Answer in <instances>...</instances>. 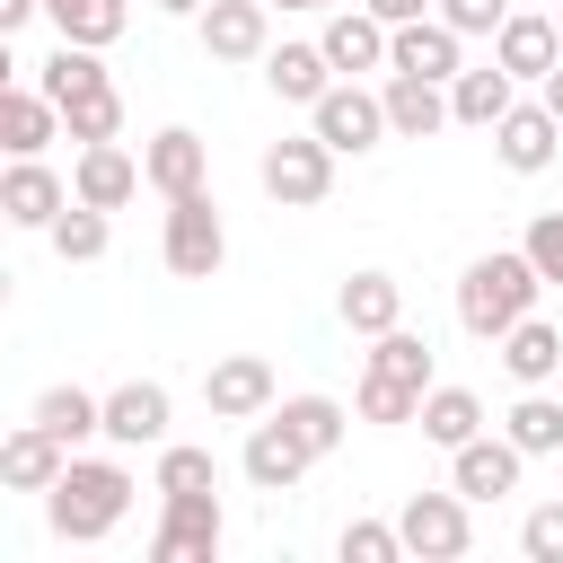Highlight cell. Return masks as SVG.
<instances>
[{
  "mask_svg": "<svg viewBox=\"0 0 563 563\" xmlns=\"http://www.w3.org/2000/svg\"><path fill=\"white\" fill-rule=\"evenodd\" d=\"M202 405H211V422H255V413L282 405V378H273L264 352H220L202 369Z\"/></svg>",
  "mask_w": 563,
  "mask_h": 563,
  "instance_id": "obj_7",
  "label": "cell"
},
{
  "mask_svg": "<svg viewBox=\"0 0 563 563\" xmlns=\"http://www.w3.org/2000/svg\"><path fill=\"white\" fill-rule=\"evenodd\" d=\"M493 352H501V369H510L519 387H554V378H563V325H545V317H519Z\"/></svg>",
  "mask_w": 563,
  "mask_h": 563,
  "instance_id": "obj_24",
  "label": "cell"
},
{
  "mask_svg": "<svg viewBox=\"0 0 563 563\" xmlns=\"http://www.w3.org/2000/svg\"><path fill=\"white\" fill-rule=\"evenodd\" d=\"M519 246H528V264L545 273V290H563V211H537Z\"/></svg>",
  "mask_w": 563,
  "mask_h": 563,
  "instance_id": "obj_40",
  "label": "cell"
},
{
  "mask_svg": "<svg viewBox=\"0 0 563 563\" xmlns=\"http://www.w3.org/2000/svg\"><path fill=\"white\" fill-rule=\"evenodd\" d=\"M475 431H484V396L431 378V387H422V440H431V449H466Z\"/></svg>",
  "mask_w": 563,
  "mask_h": 563,
  "instance_id": "obj_27",
  "label": "cell"
},
{
  "mask_svg": "<svg viewBox=\"0 0 563 563\" xmlns=\"http://www.w3.org/2000/svg\"><path fill=\"white\" fill-rule=\"evenodd\" d=\"M132 466L123 457H70L62 466V484L44 493V519H53V537L62 545H97V537H114L123 528V510H132Z\"/></svg>",
  "mask_w": 563,
  "mask_h": 563,
  "instance_id": "obj_2",
  "label": "cell"
},
{
  "mask_svg": "<svg viewBox=\"0 0 563 563\" xmlns=\"http://www.w3.org/2000/svg\"><path fill=\"white\" fill-rule=\"evenodd\" d=\"M308 132H317V141H334L343 158H361V150H378L396 123H387V97H378V88H361V79H334V88L308 106Z\"/></svg>",
  "mask_w": 563,
  "mask_h": 563,
  "instance_id": "obj_5",
  "label": "cell"
},
{
  "mask_svg": "<svg viewBox=\"0 0 563 563\" xmlns=\"http://www.w3.org/2000/svg\"><path fill=\"white\" fill-rule=\"evenodd\" d=\"M238 466H246V484H255V493H290V484L317 466V449H308V440H299L282 413H255V422H246V449H238Z\"/></svg>",
  "mask_w": 563,
  "mask_h": 563,
  "instance_id": "obj_9",
  "label": "cell"
},
{
  "mask_svg": "<svg viewBox=\"0 0 563 563\" xmlns=\"http://www.w3.org/2000/svg\"><path fill=\"white\" fill-rule=\"evenodd\" d=\"M167 422H176V396H167L158 378L106 387V440H114V449H167Z\"/></svg>",
  "mask_w": 563,
  "mask_h": 563,
  "instance_id": "obj_10",
  "label": "cell"
},
{
  "mask_svg": "<svg viewBox=\"0 0 563 563\" xmlns=\"http://www.w3.org/2000/svg\"><path fill=\"white\" fill-rule=\"evenodd\" d=\"M387 70H422V79H457L466 70V35L431 9V18H413V26H396L387 35Z\"/></svg>",
  "mask_w": 563,
  "mask_h": 563,
  "instance_id": "obj_17",
  "label": "cell"
},
{
  "mask_svg": "<svg viewBox=\"0 0 563 563\" xmlns=\"http://www.w3.org/2000/svg\"><path fill=\"white\" fill-rule=\"evenodd\" d=\"M35 88H44L53 106H70V97H88V88H114V79H106L97 44H53V53L35 62Z\"/></svg>",
  "mask_w": 563,
  "mask_h": 563,
  "instance_id": "obj_29",
  "label": "cell"
},
{
  "mask_svg": "<svg viewBox=\"0 0 563 563\" xmlns=\"http://www.w3.org/2000/svg\"><path fill=\"white\" fill-rule=\"evenodd\" d=\"M158 255H167V273H176V282H211V273L229 264V229H220V202H211V185H202V194H176V202H167Z\"/></svg>",
  "mask_w": 563,
  "mask_h": 563,
  "instance_id": "obj_3",
  "label": "cell"
},
{
  "mask_svg": "<svg viewBox=\"0 0 563 563\" xmlns=\"http://www.w3.org/2000/svg\"><path fill=\"white\" fill-rule=\"evenodd\" d=\"M378 97H387V123H396L405 141H431L440 123H457V114H449V79H422V70H387V79H378Z\"/></svg>",
  "mask_w": 563,
  "mask_h": 563,
  "instance_id": "obj_21",
  "label": "cell"
},
{
  "mask_svg": "<svg viewBox=\"0 0 563 563\" xmlns=\"http://www.w3.org/2000/svg\"><path fill=\"white\" fill-rule=\"evenodd\" d=\"M369 369H387L405 387H431V343L413 325H387V334H369Z\"/></svg>",
  "mask_w": 563,
  "mask_h": 563,
  "instance_id": "obj_34",
  "label": "cell"
},
{
  "mask_svg": "<svg viewBox=\"0 0 563 563\" xmlns=\"http://www.w3.org/2000/svg\"><path fill=\"white\" fill-rule=\"evenodd\" d=\"M501 431L528 449V457H563V396H545V387H528L510 413H501Z\"/></svg>",
  "mask_w": 563,
  "mask_h": 563,
  "instance_id": "obj_31",
  "label": "cell"
},
{
  "mask_svg": "<svg viewBox=\"0 0 563 563\" xmlns=\"http://www.w3.org/2000/svg\"><path fill=\"white\" fill-rule=\"evenodd\" d=\"M70 211V185L44 167V158H9V176H0V220L9 229H53Z\"/></svg>",
  "mask_w": 563,
  "mask_h": 563,
  "instance_id": "obj_18",
  "label": "cell"
},
{
  "mask_svg": "<svg viewBox=\"0 0 563 563\" xmlns=\"http://www.w3.org/2000/svg\"><path fill=\"white\" fill-rule=\"evenodd\" d=\"M361 422H422V387L387 378V369H361V396H352Z\"/></svg>",
  "mask_w": 563,
  "mask_h": 563,
  "instance_id": "obj_35",
  "label": "cell"
},
{
  "mask_svg": "<svg viewBox=\"0 0 563 563\" xmlns=\"http://www.w3.org/2000/svg\"><path fill=\"white\" fill-rule=\"evenodd\" d=\"M334 554H343V563H405V528H396V519H352V528L334 537Z\"/></svg>",
  "mask_w": 563,
  "mask_h": 563,
  "instance_id": "obj_37",
  "label": "cell"
},
{
  "mask_svg": "<svg viewBox=\"0 0 563 563\" xmlns=\"http://www.w3.org/2000/svg\"><path fill=\"white\" fill-rule=\"evenodd\" d=\"M537 97H545V106H554V114H563V62H554V70H545V79H537Z\"/></svg>",
  "mask_w": 563,
  "mask_h": 563,
  "instance_id": "obj_44",
  "label": "cell"
},
{
  "mask_svg": "<svg viewBox=\"0 0 563 563\" xmlns=\"http://www.w3.org/2000/svg\"><path fill=\"white\" fill-rule=\"evenodd\" d=\"M229 537L211 493H158V528H150V563H211Z\"/></svg>",
  "mask_w": 563,
  "mask_h": 563,
  "instance_id": "obj_6",
  "label": "cell"
},
{
  "mask_svg": "<svg viewBox=\"0 0 563 563\" xmlns=\"http://www.w3.org/2000/svg\"><path fill=\"white\" fill-rule=\"evenodd\" d=\"M396 528H405V554H422V563H457L475 545V519H466V493L457 484L449 493H405Z\"/></svg>",
  "mask_w": 563,
  "mask_h": 563,
  "instance_id": "obj_8",
  "label": "cell"
},
{
  "mask_svg": "<svg viewBox=\"0 0 563 563\" xmlns=\"http://www.w3.org/2000/svg\"><path fill=\"white\" fill-rule=\"evenodd\" d=\"M194 26H202L211 62H264L273 53V0H211Z\"/></svg>",
  "mask_w": 563,
  "mask_h": 563,
  "instance_id": "obj_14",
  "label": "cell"
},
{
  "mask_svg": "<svg viewBox=\"0 0 563 563\" xmlns=\"http://www.w3.org/2000/svg\"><path fill=\"white\" fill-rule=\"evenodd\" d=\"M510 106H519V79H510L501 62H475V70H457V79H449V114H457V123H475V132H493Z\"/></svg>",
  "mask_w": 563,
  "mask_h": 563,
  "instance_id": "obj_25",
  "label": "cell"
},
{
  "mask_svg": "<svg viewBox=\"0 0 563 563\" xmlns=\"http://www.w3.org/2000/svg\"><path fill=\"white\" fill-rule=\"evenodd\" d=\"M273 413H282V422H290V431H299L317 457H334V449H343V431H352V413H343L334 396H282Z\"/></svg>",
  "mask_w": 563,
  "mask_h": 563,
  "instance_id": "obj_33",
  "label": "cell"
},
{
  "mask_svg": "<svg viewBox=\"0 0 563 563\" xmlns=\"http://www.w3.org/2000/svg\"><path fill=\"white\" fill-rule=\"evenodd\" d=\"M334 158H343L334 141H317V132H282V141L264 150L255 176H264V194H273L282 211H317V202L334 194Z\"/></svg>",
  "mask_w": 563,
  "mask_h": 563,
  "instance_id": "obj_4",
  "label": "cell"
},
{
  "mask_svg": "<svg viewBox=\"0 0 563 563\" xmlns=\"http://www.w3.org/2000/svg\"><path fill=\"white\" fill-rule=\"evenodd\" d=\"M440 18H449L457 35H501V18H510V0H440Z\"/></svg>",
  "mask_w": 563,
  "mask_h": 563,
  "instance_id": "obj_41",
  "label": "cell"
},
{
  "mask_svg": "<svg viewBox=\"0 0 563 563\" xmlns=\"http://www.w3.org/2000/svg\"><path fill=\"white\" fill-rule=\"evenodd\" d=\"M141 167H150V194H202L211 185V141L194 132V123H167V132H150V150H141Z\"/></svg>",
  "mask_w": 563,
  "mask_h": 563,
  "instance_id": "obj_15",
  "label": "cell"
},
{
  "mask_svg": "<svg viewBox=\"0 0 563 563\" xmlns=\"http://www.w3.org/2000/svg\"><path fill=\"white\" fill-rule=\"evenodd\" d=\"M334 308H343L352 334H387V325H405V282L396 273H352L334 290Z\"/></svg>",
  "mask_w": 563,
  "mask_h": 563,
  "instance_id": "obj_26",
  "label": "cell"
},
{
  "mask_svg": "<svg viewBox=\"0 0 563 563\" xmlns=\"http://www.w3.org/2000/svg\"><path fill=\"white\" fill-rule=\"evenodd\" d=\"M35 9H44V0H0V35H18V26L35 18Z\"/></svg>",
  "mask_w": 563,
  "mask_h": 563,
  "instance_id": "obj_43",
  "label": "cell"
},
{
  "mask_svg": "<svg viewBox=\"0 0 563 563\" xmlns=\"http://www.w3.org/2000/svg\"><path fill=\"white\" fill-rule=\"evenodd\" d=\"M519 466H528V449H519L510 431H475L466 449H449V484H457L466 501H501V493H519Z\"/></svg>",
  "mask_w": 563,
  "mask_h": 563,
  "instance_id": "obj_11",
  "label": "cell"
},
{
  "mask_svg": "<svg viewBox=\"0 0 563 563\" xmlns=\"http://www.w3.org/2000/svg\"><path fill=\"white\" fill-rule=\"evenodd\" d=\"M35 422L53 431V440H106V396H88V387H44L35 396Z\"/></svg>",
  "mask_w": 563,
  "mask_h": 563,
  "instance_id": "obj_30",
  "label": "cell"
},
{
  "mask_svg": "<svg viewBox=\"0 0 563 563\" xmlns=\"http://www.w3.org/2000/svg\"><path fill=\"white\" fill-rule=\"evenodd\" d=\"M519 554H528V563H563V501H537V510L519 519Z\"/></svg>",
  "mask_w": 563,
  "mask_h": 563,
  "instance_id": "obj_39",
  "label": "cell"
},
{
  "mask_svg": "<svg viewBox=\"0 0 563 563\" xmlns=\"http://www.w3.org/2000/svg\"><path fill=\"white\" fill-rule=\"evenodd\" d=\"M282 9H343V0H282Z\"/></svg>",
  "mask_w": 563,
  "mask_h": 563,
  "instance_id": "obj_46",
  "label": "cell"
},
{
  "mask_svg": "<svg viewBox=\"0 0 563 563\" xmlns=\"http://www.w3.org/2000/svg\"><path fill=\"white\" fill-rule=\"evenodd\" d=\"M361 9H378V18H387V26H413V18H431V9H440V0H361Z\"/></svg>",
  "mask_w": 563,
  "mask_h": 563,
  "instance_id": "obj_42",
  "label": "cell"
},
{
  "mask_svg": "<svg viewBox=\"0 0 563 563\" xmlns=\"http://www.w3.org/2000/svg\"><path fill=\"white\" fill-rule=\"evenodd\" d=\"M387 35H396V26H387L378 9H325V35H317V44H325V62H334L343 79H361V70H387Z\"/></svg>",
  "mask_w": 563,
  "mask_h": 563,
  "instance_id": "obj_19",
  "label": "cell"
},
{
  "mask_svg": "<svg viewBox=\"0 0 563 563\" xmlns=\"http://www.w3.org/2000/svg\"><path fill=\"white\" fill-rule=\"evenodd\" d=\"M493 150H501V167H510V176H545V167H554V150H563V114H554L545 97H519V106L493 123Z\"/></svg>",
  "mask_w": 563,
  "mask_h": 563,
  "instance_id": "obj_12",
  "label": "cell"
},
{
  "mask_svg": "<svg viewBox=\"0 0 563 563\" xmlns=\"http://www.w3.org/2000/svg\"><path fill=\"white\" fill-rule=\"evenodd\" d=\"M44 18H53V35L62 44H114L123 26H132V0H44Z\"/></svg>",
  "mask_w": 563,
  "mask_h": 563,
  "instance_id": "obj_28",
  "label": "cell"
},
{
  "mask_svg": "<svg viewBox=\"0 0 563 563\" xmlns=\"http://www.w3.org/2000/svg\"><path fill=\"white\" fill-rule=\"evenodd\" d=\"M141 185H150V167H141L123 141H79V158H70V194H79V202H97V211H123Z\"/></svg>",
  "mask_w": 563,
  "mask_h": 563,
  "instance_id": "obj_13",
  "label": "cell"
},
{
  "mask_svg": "<svg viewBox=\"0 0 563 563\" xmlns=\"http://www.w3.org/2000/svg\"><path fill=\"white\" fill-rule=\"evenodd\" d=\"M44 238H53V255H62V264H97V255H106V238H114V211H97V202H79V194H70V211H62Z\"/></svg>",
  "mask_w": 563,
  "mask_h": 563,
  "instance_id": "obj_32",
  "label": "cell"
},
{
  "mask_svg": "<svg viewBox=\"0 0 563 563\" xmlns=\"http://www.w3.org/2000/svg\"><path fill=\"white\" fill-rule=\"evenodd\" d=\"M537 290H545V273L528 264V246H493L457 273V325L475 343H501L519 317H537Z\"/></svg>",
  "mask_w": 563,
  "mask_h": 563,
  "instance_id": "obj_1",
  "label": "cell"
},
{
  "mask_svg": "<svg viewBox=\"0 0 563 563\" xmlns=\"http://www.w3.org/2000/svg\"><path fill=\"white\" fill-rule=\"evenodd\" d=\"M53 132H62V106H53L44 88L9 79V88H0V150H9V158H44Z\"/></svg>",
  "mask_w": 563,
  "mask_h": 563,
  "instance_id": "obj_22",
  "label": "cell"
},
{
  "mask_svg": "<svg viewBox=\"0 0 563 563\" xmlns=\"http://www.w3.org/2000/svg\"><path fill=\"white\" fill-rule=\"evenodd\" d=\"M70 457H79V449H70V440H53V431L26 413V422L0 440V484H9V493H53Z\"/></svg>",
  "mask_w": 563,
  "mask_h": 563,
  "instance_id": "obj_16",
  "label": "cell"
},
{
  "mask_svg": "<svg viewBox=\"0 0 563 563\" xmlns=\"http://www.w3.org/2000/svg\"><path fill=\"white\" fill-rule=\"evenodd\" d=\"M334 79H343V70L325 62V44H273V53H264V88H273L282 106H317Z\"/></svg>",
  "mask_w": 563,
  "mask_h": 563,
  "instance_id": "obj_23",
  "label": "cell"
},
{
  "mask_svg": "<svg viewBox=\"0 0 563 563\" xmlns=\"http://www.w3.org/2000/svg\"><path fill=\"white\" fill-rule=\"evenodd\" d=\"M150 9H167V18H202L211 0H150Z\"/></svg>",
  "mask_w": 563,
  "mask_h": 563,
  "instance_id": "obj_45",
  "label": "cell"
},
{
  "mask_svg": "<svg viewBox=\"0 0 563 563\" xmlns=\"http://www.w3.org/2000/svg\"><path fill=\"white\" fill-rule=\"evenodd\" d=\"M158 493H211V449L167 440V449H158Z\"/></svg>",
  "mask_w": 563,
  "mask_h": 563,
  "instance_id": "obj_38",
  "label": "cell"
},
{
  "mask_svg": "<svg viewBox=\"0 0 563 563\" xmlns=\"http://www.w3.org/2000/svg\"><path fill=\"white\" fill-rule=\"evenodd\" d=\"M62 132H70V141H114V132H123V97H114V88L70 97V106H62Z\"/></svg>",
  "mask_w": 563,
  "mask_h": 563,
  "instance_id": "obj_36",
  "label": "cell"
},
{
  "mask_svg": "<svg viewBox=\"0 0 563 563\" xmlns=\"http://www.w3.org/2000/svg\"><path fill=\"white\" fill-rule=\"evenodd\" d=\"M493 62H501L510 79H545V70L563 62V18L510 9V18H501V35H493Z\"/></svg>",
  "mask_w": 563,
  "mask_h": 563,
  "instance_id": "obj_20",
  "label": "cell"
},
{
  "mask_svg": "<svg viewBox=\"0 0 563 563\" xmlns=\"http://www.w3.org/2000/svg\"><path fill=\"white\" fill-rule=\"evenodd\" d=\"M554 18H563V0H554Z\"/></svg>",
  "mask_w": 563,
  "mask_h": 563,
  "instance_id": "obj_47",
  "label": "cell"
}]
</instances>
